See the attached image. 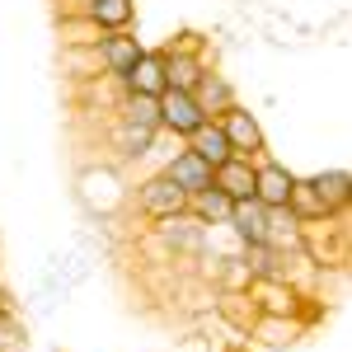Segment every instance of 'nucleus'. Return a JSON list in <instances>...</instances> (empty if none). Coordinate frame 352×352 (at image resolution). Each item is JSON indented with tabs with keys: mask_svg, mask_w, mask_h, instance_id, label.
<instances>
[{
	"mask_svg": "<svg viewBox=\"0 0 352 352\" xmlns=\"http://www.w3.org/2000/svg\"><path fill=\"white\" fill-rule=\"evenodd\" d=\"M155 230H160V240L169 244V249H179V254H197V249L207 244V226H202V221H192L188 212H179V217H164Z\"/></svg>",
	"mask_w": 352,
	"mask_h": 352,
	"instance_id": "10",
	"label": "nucleus"
},
{
	"mask_svg": "<svg viewBox=\"0 0 352 352\" xmlns=\"http://www.w3.org/2000/svg\"><path fill=\"white\" fill-rule=\"evenodd\" d=\"M164 174L188 192V197H192V192H202V188H212V164L202 160L197 151H188V146H184V151H174V160L164 164Z\"/></svg>",
	"mask_w": 352,
	"mask_h": 352,
	"instance_id": "9",
	"label": "nucleus"
},
{
	"mask_svg": "<svg viewBox=\"0 0 352 352\" xmlns=\"http://www.w3.org/2000/svg\"><path fill=\"white\" fill-rule=\"evenodd\" d=\"M305 184H310V188H315V197L324 202V212H348V202H352L348 169H320V174H310Z\"/></svg>",
	"mask_w": 352,
	"mask_h": 352,
	"instance_id": "13",
	"label": "nucleus"
},
{
	"mask_svg": "<svg viewBox=\"0 0 352 352\" xmlns=\"http://www.w3.org/2000/svg\"><path fill=\"white\" fill-rule=\"evenodd\" d=\"M268 212L263 202H254V197H244L230 207V221H226V230L235 235L240 244H268Z\"/></svg>",
	"mask_w": 352,
	"mask_h": 352,
	"instance_id": "6",
	"label": "nucleus"
},
{
	"mask_svg": "<svg viewBox=\"0 0 352 352\" xmlns=\"http://www.w3.org/2000/svg\"><path fill=\"white\" fill-rule=\"evenodd\" d=\"M212 188H221L230 202L254 197V160H249V155H230L226 164H217V169H212Z\"/></svg>",
	"mask_w": 352,
	"mask_h": 352,
	"instance_id": "8",
	"label": "nucleus"
},
{
	"mask_svg": "<svg viewBox=\"0 0 352 352\" xmlns=\"http://www.w3.org/2000/svg\"><path fill=\"white\" fill-rule=\"evenodd\" d=\"M118 85H122L127 94H151V99H160L164 94V61H160V52H141V61H136Z\"/></svg>",
	"mask_w": 352,
	"mask_h": 352,
	"instance_id": "11",
	"label": "nucleus"
},
{
	"mask_svg": "<svg viewBox=\"0 0 352 352\" xmlns=\"http://www.w3.org/2000/svg\"><path fill=\"white\" fill-rule=\"evenodd\" d=\"M287 212H292V217H296L300 226H315V221H324V217H338V212H324V202L315 197V188H310L305 179H296V184H292Z\"/></svg>",
	"mask_w": 352,
	"mask_h": 352,
	"instance_id": "19",
	"label": "nucleus"
},
{
	"mask_svg": "<svg viewBox=\"0 0 352 352\" xmlns=\"http://www.w3.org/2000/svg\"><path fill=\"white\" fill-rule=\"evenodd\" d=\"M202 122H212V118L202 113V104L192 99L188 89H164V94H160V132L188 141Z\"/></svg>",
	"mask_w": 352,
	"mask_h": 352,
	"instance_id": "2",
	"label": "nucleus"
},
{
	"mask_svg": "<svg viewBox=\"0 0 352 352\" xmlns=\"http://www.w3.org/2000/svg\"><path fill=\"white\" fill-rule=\"evenodd\" d=\"M61 38H66V47H94L104 33L89 24L85 14H76V19H61Z\"/></svg>",
	"mask_w": 352,
	"mask_h": 352,
	"instance_id": "20",
	"label": "nucleus"
},
{
	"mask_svg": "<svg viewBox=\"0 0 352 352\" xmlns=\"http://www.w3.org/2000/svg\"><path fill=\"white\" fill-rule=\"evenodd\" d=\"M292 184H296V174H292L287 164L263 160V155L254 160V202H263V207H287Z\"/></svg>",
	"mask_w": 352,
	"mask_h": 352,
	"instance_id": "4",
	"label": "nucleus"
},
{
	"mask_svg": "<svg viewBox=\"0 0 352 352\" xmlns=\"http://www.w3.org/2000/svg\"><path fill=\"white\" fill-rule=\"evenodd\" d=\"M192 99L202 104V113H207V118H221L230 104H240V99H235V89H230V80H226V76H212V71L202 76V85H197V89H192Z\"/></svg>",
	"mask_w": 352,
	"mask_h": 352,
	"instance_id": "17",
	"label": "nucleus"
},
{
	"mask_svg": "<svg viewBox=\"0 0 352 352\" xmlns=\"http://www.w3.org/2000/svg\"><path fill=\"white\" fill-rule=\"evenodd\" d=\"M118 118H122V122H136V127L160 132V99H151V94H127V89H122V99H118Z\"/></svg>",
	"mask_w": 352,
	"mask_h": 352,
	"instance_id": "18",
	"label": "nucleus"
},
{
	"mask_svg": "<svg viewBox=\"0 0 352 352\" xmlns=\"http://www.w3.org/2000/svg\"><path fill=\"white\" fill-rule=\"evenodd\" d=\"M136 14V0H89L85 5V19L99 28V33H122Z\"/></svg>",
	"mask_w": 352,
	"mask_h": 352,
	"instance_id": "14",
	"label": "nucleus"
},
{
	"mask_svg": "<svg viewBox=\"0 0 352 352\" xmlns=\"http://www.w3.org/2000/svg\"><path fill=\"white\" fill-rule=\"evenodd\" d=\"M221 132H226V141H230V151L235 155H249V160H258L263 151H268V141H263V127H258V118L249 109H240V104H230V109L217 118Z\"/></svg>",
	"mask_w": 352,
	"mask_h": 352,
	"instance_id": "3",
	"label": "nucleus"
},
{
	"mask_svg": "<svg viewBox=\"0 0 352 352\" xmlns=\"http://www.w3.org/2000/svg\"><path fill=\"white\" fill-rule=\"evenodd\" d=\"M94 52H99V66H104V76H113V80H122L127 71H132L136 61H141V43H136L132 33L122 28V33H104L99 43H94Z\"/></svg>",
	"mask_w": 352,
	"mask_h": 352,
	"instance_id": "5",
	"label": "nucleus"
},
{
	"mask_svg": "<svg viewBox=\"0 0 352 352\" xmlns=\"http://www.w3.org/2000/svg\"><path fill=\"white\" fill-rule=\"evenodd\" d=\"M188 151H197V155L212 164V169H217V164H226L230 155H235V151H230V141H226V132H221V122H217V118H212V122H202V127H197V132L188 136Z\"/></svg>",
	"mask_w": 352,
	"mask_h": 352,
	"instance_id": "15",
	"label": "nucleus"
},
{
	"mask_svg": "<svg viewBox=\"0 0 352 352\" xmlns=\"http://www.w3.org/2000/svg\"><path fill=\"white\" fill-rule=\"evenodd\" d=\"M160 61H164V89H188L192 94L207 76V61L197 52H184V47H164Z\"/></svg>",
	"mask_w": 352,
	"mask_h": 352,
	"instance_id": "7",
	"label": "nucleus"
},
{
	"mask_svg": "<svg viewBox=\"0 0 352 352\" xmlns=\"http://www.w3.org/2000/svg\"><path fill=\"white\" fill-rule=\"evenodd\" d=\"M155 136H160V132L136 127V122H122V118H118V127H113V151H118V160H122V164H136V160H146V155L155 151Z\"/></svg>",
	"mask_w": 352,
	"mask_h": 352,
	"instance_id": "12",
	"label": "nucleus"
},
{
	"mask_svg": "<svg viewBox=\"0 0 352 352\" xmlns=\"http://www.w3.org/2000/svg\"><path fill=\"white\" fill-rule=\"evenodd\" d=\"M136 212L151 221H164V217H179V212H188V192L179 188L164 169H155L151 179H141L136 184Z\"/></svg>",
	"mask_w": 352,
	"mask_h": 352,
	"instance_id": "1",
	"label": "nucleus"
},
{
	"mask_svg": "<svg viewBox=\"0 0 352 352\" xmlns=\"http://www.w3.org/2000/svg\"><path fill=\"white\" fill-rule=\"evenodd\" d=\"M230 207H235V202H230L221 188H202V192L188 197V217L202 221L207 230H212V226H226V221H230Z\"/></svg>",
	"mask_w": 352,
	"mask_h": 352,
	"instance_id": "16",
	"label": "nucleus"
}]
</instances>
